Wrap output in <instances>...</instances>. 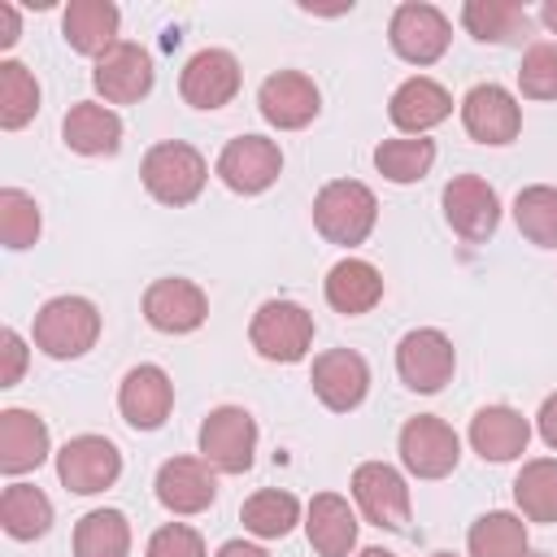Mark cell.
<instances>
[{"instance_id":"cell-1","label":"cell","mask_w":557,"mask_h":557,"mask_svg":"<svg viewBox=\"0 0 557 557\" xmlns=\"http://www.w3.org/2000/svg\"><path fill=\"white\" fill-rule=\"evenodd\" d=\"M139 178H144V187H148L152 200H161L170 209H183V205H191L205 191L209 161L191 144H183V139H161V144H152L144 152Z\"/></svg>"},{"instance_id":"cell-2","label":"cell","mask_w":557,"mask_h":557,"mask_svg":"<svg viewBox=\"0 0 557 557\" xmlns=\"http://www.w3.org/2000/svg\"><path fill=\"white\" fill-rule=\"evenodd\" d=\"M374 222H379V200L357 178H335L313 196V226L322 239H331L339 248L366 244Z\"/></svg>"},{"instance_id":"cell-3","label":"cell","mask_w":557,"mask_h":557,"mask_svg":"<svg viewBox=\"0 0 557 557\" xmlns=\"http://www.w3.org/2000/svg\"><path fill=\"white\" fill-rule=\"evenodd\" d=\"M100 339V309L87 296H52L39 305L35 313V344L57 357V361H74L87 348H96Z\"/></svg>"},{"instance_id":"cell-4","label":"cell","mask_w":557,"mask_h":557,"mask_svg":"<svg viewBox=\"0 0 557 557\" xmlns=\"http://www.w3.org/2000/svg\"><path fill=\"white\" fill-rule=\"evenodd\" d=\"M248 339L257 348V357L265 361H300L313 344V313L296 300H265L257 313H252V326H248Z\"/></svg>"},{"instance_id":"cell-5","label":"cell","mask_w":557,"mask_h":557,"mask_svg":"<svg viewBox=\"0 0 557 557\" xmlns=\"http://www.w3.org/2000/svg\"><path fill=\"white\" fill-rule=\"evenodd\" d=\"M200 457L218 474H244L257 457V418L244 405H218L200 422Z\"/></svg>"},{"instance_id":"cell-6","label":"cell","mask_w":557,"mask_h":557,"mask_svg":"<svg viewBox=\"0 0 557 557\" xmlns=\"http://www.w3.org/2000/svg\"><path fill=\"white\" fill-rule=\"evenodd\" d=\"M453 370H457V348L435 326H418L396 344V374L409 392L431 396L453 379Z\"/></svg>"},{"instance_id":"cell-7","label":"cell","mask_w":557,"mask_h":557,"mask_svg":"<svg viewBox=\"0 0 557 557\" xmlns=\"http://www.w3.org/2000/svg\"><path fill=\"white\" fill-rule=\"evenodd\" d=\"M387 39H392V52L409 65H435L444 52H448V39H453V26L448 17L435 9V4H422V0H409L392 13L387 22Z\"/></svg>"},{"instance_id":"cell-8","label":"cell","mask_w":557,"mask_h":557,"mask_svg":"<svg viewBox=\"0 0 557 557\" xmlns=\"http://www.w3.org/2000/svg\"><path fill=\"white\" fill-rule=\"evenodd\" d=\"M400 461L418 479H444L461 461V440L444 418L418 413L400 426Z\"/></svg>"},{"instance_id":"cell-9","label":"cell","mask_w":557,"mask_h":557,"mask_svg":"<svg viewBox=\"0 0 557 557\" xmlns=\"http://www.w3.org/2000/svg\"><path fill=\"white\" fill-rule=\"evenodd\" d=\"M278 174H283V152L265 135H235L218 152V178L235 196H261L265 187L278 183Z\"/></svg>"},{"instance_id":"cell-10","label":"cell","mask_w":557,"mask_h":557,"mask_svg":"<svg viewBox=\"0 0 557 557\" xmlns=\"http://www.w3.org/2000/svg\"><path fill=\"white\" fill-rule=\"evenodd\" d=\"M117 474H122V453L104 435H74L57 453V479L74 496H96V492L113 487Z\"/></svg>"},{"instance_id":"cell-11","label":"cell","mask_w":557,"mask_h":557,"mask_svg":"<svg viewBox=\"0 0 557 557\" xmlns=\"http://www.w3.org/2000/svg\"><path fill=\"white\" fill-rule=\"evenodd\" d=\"M352 496H357V509L383 527V531H405L409 522V483L396 466L387 461H361L352 470Z\"/></svg>"},{"instance_id":"cell-12","label":"cell","mask_w":557,"mask_h":557,"mask_svg":"<svg viewBox=\"0 0 557 557\" xmlns=\"http://www.w3.org/2000/svg\"><path fill=\"white\" fill-rule=\"evenodd\" d=\"M444 218L466 244H483L500 226V196L479 174H457L444 183Z\"/></svg>"},{"instance_id":"cell-13","label":"cell","mask_w":557,"mask_h":557,"mask_svg":"<svg viewBox=\"0 0 557 557\" xmlns=\"http://www.w3.org/2000/svg\"><path fill=\"white\" fill-rule=\"evenodd\" d=\"M144 318L161 335H191L209 318V296L191 278L170 274V278L148 283V292H144Z\"/></svg>"},{"instance_id":"cell-14","label":"cell","mask_w":557,"mask_h":557,"mask_svg":"<svg viewBox=\"0 0 557 557\" xmlns=\"http://www.w3.org/2000/svg\"><path fill=\"white\" fill-rule=\"evenodd\" d=\"M244 83V70L235 61V52L226 48H200L196 57H187L183 74H178V91L191 109H222L235 100Z\"/></svg>"},{"instance_id":"cell-15","label":"cell","mask_w":557,"mask_h":557,"mask_svg":"<svg viewBox=\"0 0 557 557\" xmlns=\"http://www.w3.org/2000/svg\"><path fill=\"white\" fill-rule=\"evenodd\" d=\"M461 126L479 144H509L522 131V104L500 83H474L461 96Z\"/></svg>"},{"instance_id":"cell-16","label":"cell","mask_w":557,"mask_h":557,"mask_svg":"<svg viewBox=\"0 0 557 557\" xmlns=\"http://www.w3.org/2000/svg\"><path fill=\"white\" fill-rule=\"evenodd\" d=\"M91 87L104 96V104H135L152 91V57L139 44L117 39L104 57H96Z\"/></svg>"},{"instance_id":"cell-17","label":"cell","mask_w":557,"mask_h":557,"mask_svg":"<svg viewBox=\"0 0 557 557\" xmlns=\"http://www.w3.org/2000/svg\"><path fill=\"white\" fill-rule=\"evenodd\" d=\"M257 109L270 126L278 131H300L318 117L322 109V96H318V83L300 70H278L270 74L261 87H257Z\"/></svg>"},{"instance_id":"cell-18","label":"cell","mask_w":557,"mask_h":557,"mask_svg":"<svg viewBox=\"0 0 557 557\" xmlns=\"http://www.w3.org/2000/svg\"><path fill=\"white\" fill-rule=\"evenodd\" d=\"M309 383H313V396H318L331 413H348V409H357V405L366 400V392H370V366H366V357L352 352V348H326L322 357H313Z\"/></svg>"},{"instance_id":"cell-19","label":"cell","mask_w":557,"mask_h":557,"mask_svg":"<svg viewBox=\"0 0 557 557\" xmlns=\"http://www.w3.org/2000/svg\"><path fill=\"white\" fill-rule=\"evenodd\" d=\"M152 487H157V500L178 518L205 513L213 505V496H218V479H213V466L205 457H170V461H161Z\"/></svg>"},{"instance_id":"cell-20","label":"cell","mask_w":557,"mask_h":557,"mask_svg":"<svg viewBox=\"0 0 557 557\" xmlns=\"http://www.w3.org/2000/svg\"><path fill=\"white\" fill-rule=\"evenodd\" d=\"M117 409H122L126 426L157 431L170 418V409H174V383H170V374L161 366H152V361L126 370V379L117 387Z\"/></svg>"},{"instance_id":"cell-21","label":"cell","mask_w":557,"mask_h":557,"mask_svg":"<svg viewBox=\"0 0 557 557\" xmlns=\"http://www.w3.org/2000/svg\"><path fill=\"white\" fill-rule=\"evenodd\" d=\"M448 113H453L448 87L435 83V78H426V74L405 78V83L392 91V100H387V117H392V126L405 131V135H426V131L440 126Z\"/></svg>"},{"instance_id":"cell-22","label":"cell","mask_w":557,"mask_h":557,"mask_svg":"<svg viewBox=\"0 0 557 557\" xmlns=\"http://www.w3.org/2000/svg\"><path fill=\"white\" fill-rule=\"evenodd\" d=\"M470 444L483 461H513L531 444V422L509 405H483L470 418Z\"/></svg>"},{"instance_id":"cell-23","label":"cell","mask_w":557,"mask_h":557,"mask_svg":"<svg viewBox=\"0 0 557 557\" xmlns=\"http://www.w3.org/2000/svg\"><path fill=\"white\" fill-rule=\"evenodd\" d=\"M61 139L78 157H113L122 148V117L109 104L78 100V104H70V113L61 122Z\"/></svg>"},{"instance_id":"cell-24","label":"cell","mask_w":557,"mask_h":557,"mask_svg":"<svg viewBox=\"0 0 557 557\" xmlns=\"http://www.w3.org/2000/svg\"><path fill=\"white\" fill-rule=\"evenodd\" d=\"M322 292H326V305L335 313L361 318V313H370L383 300V274L370 261H361V257H344V261H335L326 270Z\"/></svg>"},{"instance_id":"cell-25","label":"cell","mask_w":557,"mask_h":557,"mask_svg":"<svg viewBox=\"0 0 557 557\" xmlns=\"http://www.w3.org/2000/svg\"><path fill=\"white\" fill-rule=\"evenodd\" d=\"M117 22H122V13L109 0H70L61 13V35L74 52L104 57L117 44Z\"/></svg>"},{"instance_id":"cell-26","label":"cell","mask_w":557,"mask_h":557,"mask_svg":"<svg viewBox=\"0 0 557 557\" xmlns=\"http://www.w3.org/2000/svg\"><path fill=\"white\" fill-rule=\"evenodd\" d=\"M305 531H309V544L318 557H348L357 548V513L335 492H318L309 500Z\"/></svg>"},{"instance_id":"cell-27","label":"cell","mask_w":557,"mask_h":557,"mask_svg":"<svg viewBox=\"0 0 557 557\" xmlns=\"http://www.w3.org/2000/svg\"><path fill=\"white\" fill-rule=\"evenodd\" d=\"M48 457V426L30 409H4L0 413V470L26 474Z\"/></svg>"},{"instance_id":"cell-28","label":"cell","mask_w":557,"mask_h":557,"mask_svg":"<svg viewBox=\"0 0 557 557\" xmlns=\"http://www.w3.org/2000/svg\"><path fill=\"white\" fill-rule=\"evenodd\" d=\"M461 26L483 44H522L531 35V13L513 0H466Z\"/></svg>"},{"instance_id":"cell-29","label":"cell","mask_w":557,"mask_h":557,"mask_svg":"<svg viewBox=\"0 0 557 557\" xmlns=\"http://www.w3.org/2000/svg\"><path fill=\"white\" fill-rule=\"evenodd\" d=\"M466 548L470 557H527V522L509 509H492V513H479L470 522V535H466Z\"/></svg>"},{"instance_id":"cell-30","label":"cell","mask_w":557,"mask_h":557,"mask_svg":"<svg viewBox=\"0 0 557 557\" xmlns=\"http://www.w3.org/2000/svg\"><path fill=\"white\" fill-rule=\"evenodd\" d=\"M239 522L257 540H283L300 522V500L278 487H261L239 505Z\"/></svg>"},{"instance_id":"cell-31","label":"cell","mask_w":557,"mask_h":557,"mask_svg":"<svg viewBox=\"0 0 557 557\" xmlns=\"http://www.w3.org/2000/svg\"><path fill=\"white\" fill-rule=\"evenodd\" d=\"M74 557H131V522L122 509H91L74 527Z\"/></svg>"},{"instance_id":"cell-32","label":"cell","mask_w":557,"mask_h":557,"mask_svg":"<svg viewBox=\"0 0 557 557\" xmlns=\"http://www.w3.org/2000/svg\"><path fill=\"white\" fill-rule=\"evenodd\" d=\"M0 522L13 540H39L52 527V500L35 483H9L0 496Z\"/></svg>"},{"instance_id":"cell-33","label":"cell","mask_w":557,"mask_h":557,"mask_svg":"<svg viewBox=\"0 0 557 557\" xmlns=\"http://www.w3.org/2000/svg\"><path fill=\"white\" fill-rule=\"evenodd\" d=\"M513 500L531 522H557V461L535 457L513 479Z\"/></svg>"},{"instance_id":"cell-34","label":"cell","mask_w":557,"mask_h":557,"mask_svg":"<svg viewBox=\"0 0 557 557\" xmlns=\"http://www.w3.org/2000/svg\"><path fill=\"white\" fill-rule=\"evenodd\" d=\"M374 165L383 178L392 183H418L431 174L435 165V144L426 135H409V139H383L374 148Z\"/></svg>"},{"instance_id":"cell-35","label":"cell","mask_w":557,"mask_h":557,"mask_svg":"<svg viewBox=\"0 0 557 557\" xmlns=\"http://www.w3.org/2000/svg\"><path fill=\"white\" fill-rule=\"evenodd\" d=\"M513 222L531 244L557 248V187H548V183L522 187L513 196Z\"/></svg>"},{"instance_id":"cell-36","label":"cell","mask_w":557,"mask_h":557,"mask_svg":"<svg viewBox=\"0 0 557 557\" xmlns=\"http://www.w3.org/2000/svg\"><path fill=\"white\" fill-rule=\"evenodd\" d=\"M39 113V83L22 61H0V126L22 131Z\"/></svg>"},{"instance_id":"cell-37","label":"cell","mask_w":557,"mask_h":557,"mask_svg":"<svg viewBox=\"0 0 557 557\" xmlns=\"http://www.w3.org/2000/svg\"><path fill=\"white\" fill-rule=\"evenodd\" d=\"M39 226H44V218H39L35 196L22 191V187H4L0 191V239H4V248H13V252L30 248L39 239Z\"/></svg>"},{"instance_id":"cell-38","label":"cell","mask_w":557,"mask_h":557,"mask_svg":"<svg viewBox=\"0 0 557 557\" xmlns=\"http://www.w3.org/2000/svg\"><path fill=\"white\" fill-rule=\"evenodd\" d=\"M518 87L527 100H557V44H531L518 70Z\"/></svg>"},{"instance_id":"cell-39","label":"cell","mask_w":557,"mask_h":557,"mask_svg":"<svg viewBox=\"0 0 557 557\" xmlns=\"http://www.w3.org/2000/svg\"><path fill=\"white\" fill-rule=\"evenodd\" d=\"M144 557H209V553H205V540H200L196 527H187V522H165V527L152 531Z\"/></svg>"},{"instance_id":"cell-40","label":"cell","mask_w":557,"mask_h":557,"mask_svg":"<svg viewBox=\"0 0 557 557\" xmlns=\"http://www.w3.org/2000/svg\"><path fill=\"white\" fill-rule=\"evenodd\" d=\"M0 357H4V366H0V387H17L22 374H26V344H22V335H17L13 326L0 331Z\"/></svg>"},{"instance_id":"cell-41","label":"cell","mask_w":557,"mask_h":557,"mask_svg":"<svg viewBox=\"0 0 557 557\" xmlns=\"http://www.w3.org/2000/svg\"><path fill=\"white\" fill-rule=\"evenodd\" d=\"M535 426H540V440H544L548 448H557V392L544 396V405H540V413H535Z\"/></svg>"},{"instance_id":"cell-42","label":"cell","mask_w":557,"mask_h":557,"mask_svg":"<svg viewBox=\"0 0 557 557\" xmlns=\"http://www.w3.org/2000/svg\"><path fill=\"white\" fill-rule=\"evenodd\" d=\"M0 22H4V35H0V48H13L17 35H22V22H17V9L13 4H0Z\"/></svg>"},{"instance_id":"cell-43","label":"cell","mask_w":557,"mask_h":557,"mask_svg":"<svg viewBox=\"0 0 557 557\" xmlns=\"http://www.w3.org/2000/svg\"><path fill=\"white\" fill-rule=\"evenodd\" d=\"M218 557H270L261 544H248V540H226L222 548H218Z\"/></svg>"},{"instance_id":"cell-44","label":"cell","mask_w":557,"mask_h":557,"mask_svg":"<svg viewBox=\"0 0 557 557\" xmlns=\"http://www.w3.org/2000/svg\"><path fill=\"white\" fill-rule=\"evenodd\" d=\"M540 17H544V26L557 35V0H544V9H540Z\"/></svg>"},{"instance_id":"cell-45","label":"cell","mask_w":557,"mask_h":557,"mask_svg":"<svg viewBox=\"0 0 557 557\" xmlns=\"http://www.w3.org/2000/svg\"><path fill=\"white\" fill-rule=\"evenodd\" d=\"M357 557H396V553H392V548H361Z\"/></svg>"},{"instance_id":"cell-46","label":"cell","mask_w":557,"mask_h":557,"mask_svg":"<svg viewBox=\"0 0 557 557\" xmlns=\"http://www.w3.org/2000/svg\"><path fill=\"white\" fill-rule=\"evenodd\" d=\"M527 557H548V553H527Z\"/></svg>"},{"instance_id":"cell-47","label":"cell","mask_w":557,"mask_h":557,"mask_svg":"<svg viewBox=\"0 0 557 557\" xmlns=\"http://www.w3.org/2000/svg\"><path fill=\"white\" fill-rule=\"evenodd\" d=\"M431 557H453V553H431Z\"/></svg>"}]
</instances>
